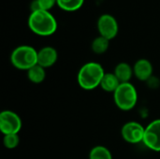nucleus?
Wrapping results in <instances>:
<instances>
[{
    "label": "nucleus",
    "instance_id": "1",
    "mask_svg": "<svg viewBox=\"0 0 160 159\" xmlns=\"http://www.w3.org/2000/svg\"><path fill=\"white\" fill-rule=\"evenodd\" d=\"M27 24L29 29L40 37H49L57 30V21L55 17L47 10L32 11L28 17Z\"/></svg>",
    "mask_w": 160,
    "mask_h": 159
},
{
    "label": "nucleus",
    "instance_id": "2",
    "mask_svg": "<svg viewBox=\"0 0 160 159\" xmlns=\"http://www.w3.org/2000/svg\"><path fill=\"white\" fill-rule=\"evenodd\" d=\"M105 73L103 67L99 63L87 62L79 69L77 82L82 89L91 91L100 86V82Z\"/></svg>",
    "mask_w": 160,
    "mask_h": 159
},
{
    "label": "nucleus",
    "instance_id": "3",
    "mask_svg": "<svg viewBox=\"0 0 160 159\" xmlns=\"http://www.w3.org/2000/svg\"><path fill=\"white\" fill-rule=\"evenodd\" d=\"M11 65L19 70H29L38 64V51L30 45H20L10 54Z\"/></svg>",
    "mask_w": 160,
    "mask_h": 159
},
{
    "label": "nucleus",
    "instance_id": "4",
    "mask_svg": "<svg viewBox=\"0 0 160 159\" xmlns=\"http://www.w3.org/2000/svg\"><path fill=\"white\" fill-rule=\"evenodd\" d=\"M112 95L115 106L123 112L133 110L138 103V92L131 82L121 83Z\"/></svg>",
    "mask_w": 160,
    "mask_h": 159
},
{
    "label": "nucleus",
    "instance_id": "5",
    "mask_svg": "<svg viewBox=\"0 0 160 159\" xmlns=\"http://www.w3.org/2000/svg\"><path fill=\"white\" fill-rule=\"evenodd\" d=\"M22 127V121L18 113L10 110L0 112V131L3 135L19 134Z\"/></svg>",
    "mask_w": 160,
    "mask_h": 159
},
{
    "label": "nucleus",
    "instance_id": "6",
    "mask_svg": "<svg viewBox=\"0 0 160 159\" xmlns=\"http://www.w3.org/2000/svg\"><path fill=\"white\" fill-rule=\"evenodd\" d=\"M145 127L136 121L126 123L121 128V136L123 140L130 144H137L143 142Z\"/></svg>",
    "mask_w": 160,
    "mask_h": 159
},
{
    "label": "nucleus",
    "instance_id": "7",
    "mask_svg": "<svg viewBox=\"0 0 160 159\" xmlns=\"http://www.w3.org/2000/svg\"><path fill=\"white\" fill-rule=\"evenodd\" d=\"M98 31L99 36L106 37L109 40L113 39L119 31V25L117 20L111 14L105 13L99 16L97 22Z\"/></svg>",
    "mask_w": 160,
    "mask_h": 159
},
{
    "label": "nucleus",
    "instance_id": "8",
    "mask_svg": "<svg viewBox=\"0 0 160 159\" xmlns=\"http://www.w3.org/2000/svg\"><path fill=\"white\" fill-rule=\"evenodd\" d=\"M142 143L151 151L160 152V119L153 120L145 127Z\"/></svg>",
    "mask_w": 160,
    "mask_h": 159
},
{
    "label": "nucleus",
    "instance_id": "9",
    "mask_svg": "<svg viewBox=\"0 0 160 159\" xmlns=\"http://www.w3.org/2000/svg\"><path fill=\"white\" fill-rule=\"evenodd\" d=\"M134 76L141 82H147L154 72V67L152 63L145 58H141L135 62L133 65Z\"/></svg>",
    "mask_w": 160,
    "mask_h": 159
},
{
    "label": "nucleus",
    "instance_id": "10",
    "mask_svg": "<svg viewBox=\"0 0 160 159\" xmlns=\"http://www.w3.org/2000/svg\"><path fill=\"white\" fill-rule=\"evenodd\" d=\"M58 59L57 51L52 46L42 47L38 51V65L45 69L52 67Z\"/></svg>",
    "mask_w": 160,
    "mask_h": 159
},
{
    "label": "nucleus",
    "instance_id": "11",
    "mask_svg": "<svg viewBox=\"0 0 160 159\" xmlns=\"http://www.w3.org/2000/svg\"><path fill=\"white\" fill-rule=\"evenodd\" d=\"M114 75L120 81L121 83L124 82H130L131 78L134 76L133 67H131L127 62H120L118 63L113 70Z\"/></svg>",
    "mask_w": 160,
    "mask_h": 159
},
{
    "label": "nucleus",
    "instance_id": "12",
    "mask_svg": "<svg viewBox=\"0 0 160 159\" xmlns=\"http://www.w3.org/2000/svg\"><path fill=\"white\" fill-rule=\"evenodd\" d=\"M120 84H121L120 81L117 79V77L114 75L113 72H106L102 78L99 87L107 93L113 94Z\"/></svg>",
    "mask_w": 160,
    "mask_h": 159
},
{
    "label": "nucleus",
    "instance_id": "13",
    "mask_svg": "<svg viewBox=\"0 0 160 159\" xmlns=\"http://www.w3.org/2000/svg\"><path fill=\"white\" fill-rule=\"evenodd\" d=\"M26 73L27 79L35 84H39L43 82L46 78V69L38 64L27 70Z\"/></svg>",
    "mask_w": 160,
    "mask_h": 159
},
{
    "label": "nucleus",
    "instance_id": "14",
    "mask_svg": "<svg viewBox=\"0 0 160 159\" xmlns=\"http://www.w3.org/2000/svg\"><path fill=\"white\" fill-rule=\"evenodd\" d=\"M110 47V40L104 37L98 36L95 37L91 43V50L96 54H103L105 53Z\"/></svg>",
    "mask_w": 160,
    "mask_h": 159
},
{
    "label": "nucleus",
    "instance_id": "15",
    "mask_svg": "<svg viewBox=\"0 0 160 159\" xmlns=\"http://www.w3.org/2000/svg\"><path fill=\"white\" fill-rule=\"evenodd\" d=\"M89 159H112V155L107 147L97 145L90 150Z\"/></svg>",
    "mask_w": 160,
    "mask_h": 159
},
{
    "label": "nucleus",
    "instance_id": "16",
    "mask_svg": "<svg viewBox=\"0 0 160 159\" xmlns=\"http://www.w3.org/2000/svg\"><path fill=\"white\" fill-rule=\"evenodd\" d=\"M57 1V6L65 10V11H76L78 9H80L83 3L84 0H56Z\"/></svg>",
    "mask_w": 160,
    "mask_h": 159
},
{
    "label": "nucleus",
    "instance_id": "17",
    "mask_svg": "<svg viewBox=\"0 0 160 159\" xmlns=\"http://www.w3.org/2000/svg\"><path fill=\"white\" fill-rule=\"evenodd\" d=\"M55 5H57L56 0H33L30 5V9L31 12L40 9L50 11Z\"/></svg>",
    "mask_w": 160,
    "mask_h": 159
},
{
    "label": "nucleus",
    "instance_id": "18",
    "mask_svg": "<svg viewBox=\"0 0 160 159\" xmlns=\"http://www.w3.org/2000/svg\"><path fill=\"white\" fill-rule=\"evenodd\" d=\"M20 143V137L18 134H8L3 137V145L9 150L15 149Z\"/></svg>",
    "mask_w": 160,
    "mask_h": 159
},
{
    "label": "nucleus",
    "instance_id": "19",
    "mask_svg": "<svg viewBox=\"0 0 160 159\" xmlns=\"http://www.w3.org/2000/svg\"><path fill=\"white\" fill-rule=\"evenodd\" d=\"M146 83H147V86H148L149 88L156 89V88H158L160 85V81L158 78H156V77L153 75V76L146 82Z\"/></svg>",
    "mask_w": 160,
    "mask_h": 159
}]
</instances>
